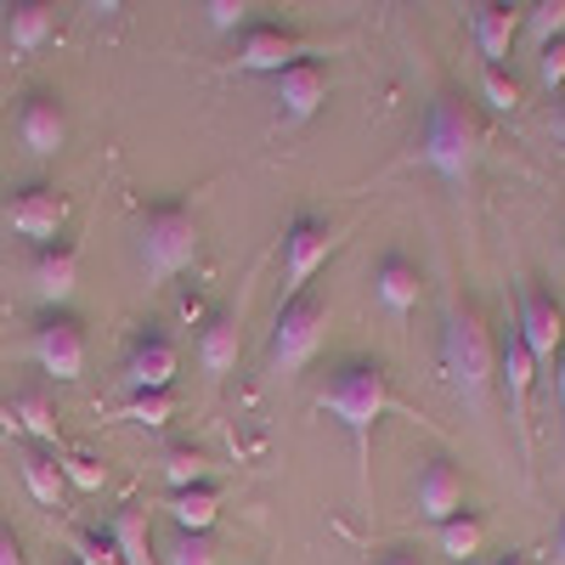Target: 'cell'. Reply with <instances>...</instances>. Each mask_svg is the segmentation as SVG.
I'll return each instance as SVG.
<instances>
[{
	"label": "cell",
	"instance_id": "cell-25",
	"mask_svg": "<svg viewBox=\"0 0 565 565\" xmlns=\"http://www.w3.org/2000/svg\"><path fill=\"white\" fill-rule=\"evenodd\" d=\"M159 469H164V481H170V492H186V487H210V452L204 447H193V441H175L164 458H159Z\"/></svg>",
	"mask_w": 565,
	"mask_h": 565
},
{
	"label": "cell",
	"instance_id": "cell-30",
	"mask_svg": "<svg viewBox=\"0 0 565 565\" xmlns=\"http://www.w3.org/2000/svg\"><path fill=\"white\" fill-rule=\"evenodd\" d=\"M170 413H175V396H170V391H153V396H130V407H125V418H130V424H141V430H164V424H170Z\"/></svg>",
	"mask_w": 565,
	"mask_h": 565
},
{
	"label": "cell",
	"instance_id": "cell-3",
	"mask_svg": "<svg viewBox=\"0 0 565 565\" xmlns=\"http://www.w3.org/2000/svg\"><path fill=\"white\" fill-rule=\"evenodd\" d=\"M481 148H487V125L481 114L469 108L463 97L441 90V97L424 108V125H418V159L430 164L447 186H463L481 164Z\"/></svg>",
	"mask_w": 565,
	"mask_h": 565
},
{
	"label": "cell",
	"instance_id": "cell-10",
	"mask_svg": "<svg viewBox=\"0 0 565 565\" xmlns=\"http://www.w3.org/2000/svg\"><path fill=\"white\" fill-rule=\"evenodd\" d=\"M271 103H277V119H282V125L317 119L322 103H328V68H322L317 57L289 63L282 74H271Z\"/></svg>",
	"mask_w": 565,
	"mask_h": 565
},
{
	"label": "cell",
	"instance_id": "cell-38",
	"mask_svg": "<svg viewBox=\"0 0 565 565\" xmlns=\"http://www.w3.org/2000/svg\"><path fill=\"white\" fill-rule=\"evenodd\" d=\"M548 130H554V141H565V97L554 103V114H548Z\"/></svg>",
	"mask_w": 565,
	"mask_h": 565
},
{
	"label": "cell",
	"instance_id": "cell-13",
	"mask_svg": "<svg viewBox=\"0 0 565 565\" xmlns=\"http://www.w3.org/2000/svg\"><path fill=\"white\" fill-rule=\"evenodd\" d=\"M18 148L29 159H57L68 148V114H63V103L52 97V90L23 97V108H18Z\"/></svg>",
	"mask_w": 565,
	"mask_h": 565
},
{
	"label": "cell",
	"instance_id": "cell-2",
	"mask_svg": "<svg viewBox=\"0 0 565 565\" xmlns=\"http://www.w3.org/2000/svg\"><path fill=\"white\" fill-rule=\"evenodd\" d=\"M441 373L447 385L458 391V402L469 413L487 407V391L498 380V340L481 317L476 300H452L447 306V328H441Z\"/></svg>",
	"mask_w": 565,
	"mask_h": 565
},
{
	"label": "cell",
	"instance_id": "cell-8",
	"mask_svg": "<svg viewBox=\"0 0 565 565\" xmlns=\"http://www.w3.org/2000/svg\"><path fill=\"white\" fill-rule=\"evenodd\" d=\"M29 356L40 373H52V380H79L85 373V328L68 317V311H52L34 334H29Z\"/></svg>",
	"mask_w": 565,
	"mask_h": 565
},
{
	"label": "cell",
	"instance_id": "cell-6",
	"mask_svg": "<svg viewBox=\"0 0 565 565\" xmlns=\"http://www.w3.org/2000/svg\"><path fill=\"white\" fill-rule=\"evenodd\" d=\"M498 385L509 396L514 413V441H521V458H532V385H537V362L521 340V328H503L498 334Z\"/></svg>",
	"mask_w": 565,
	"mask_h": 565
},
{
	"label": "cell",
	"instance_id": "cell-21",
	"mask_svg": "<svg viewBox=\"0 0 565 565\" xmlns=\"http://www.w3.org/2000/svg\"><path fill=\"white\" fill-rule=\"evenodd\" d=\"M238 351H244L238 317L215 311V317L199 328V367L210 373V380H221V373H232V367H238Z\"/></svg>",
	"mask_w": 565,
	"mask_h": 565
},
{
	"label": "cell",
	"instance_id": "cell-29",
	"mask_svg": "<svg viewBox=\"0 0 565 565\" xmlns=\"http://www.w3.org/2000/svg\"><path fill=\"white\" fill-rule=\"evenodd\" d=\"M68 554H74V565H119L114 537L108 532H90V526H74L68 532Z\"/></svg>",
	"mask_w": 565,
	"mask_h": 565
},
{
	"label": "cell",
	"instance_id": "cell-1",
	"mask_svg": "<svg viewBox=\"0 0 565 565\" xmlns=\"http://www.w3.org/2000/svg\"><path fill=\"white\" fill-rule=\"evenodd\" d=\"M317 407H322V413H328V418H334L340 430L351 436L356 463L367 469V458H373V424H380V418L396 407L391 373H385L380 362H367V356H351V362H340V367L322 380Z\"/></svg>",
	"mask_w": 565,
	"mask_h": 565
},
{
	"label": "cell",
	"instance_id": "cell-22",
	"mask_svg": "<svg viewBox=\"0 0 565 565\" xmlns=\"http://www.w3.org/2000/svg\"><path fill=\"white\" fill-rule=\"evenodd\" d=\"M18 476H23V487H29L34 503H45V509H57V503H63V463H57L52 452L18 447Z\"/></svg>",
	"mask_w": 565,
	"mask_h": 565
},
{
	"label": "cell",
	"instance_id": "cell-4",
	"mask_svg": "<svg viewBox=\"0 0 565 565\" xmlns=\"http://www.w3.org/2000/svg\"><path fill=\"white\" fill-rule=\"evenodd\" d=\"M199 215L186 204H148L136 215V266L148 282H170L199 260Z\"/></svg>",
	"mask_w": 565,
	"mask_h": 565
},
{
	"label": "cell",
	"instance_id": "cell-9",
	"mask_svg": "<svg viewBox=\"0 0 565 565\" xmlns=\"http://www.w3.org/2000/svg\"><path fill=\"white\" fill-rule=\"evenodd\" d=\"M514 328H521V340L532 351L537 367H554L559 351H565V306L537 289V282H521V317H514Z\"/></svg>",
	"mask_w": 565,
	"mask_h": 565
},
{
	"label": "cell",
	"instance_id": "cell-27",
	"mask_svg": "<svg viewBox=\"0 0 565 565\" xmlns=\"http://www.w3.org/2000/svg\"><path fill=\"white\" fill-rule=\"evenodd\" d=\"M159 565H215L210 532H170V543L159 548Z\"/></svg>",
	"mask_w": 565,
	"mask_h": 565
},
{
	"label": "cell",
	"instance_id": "cell-32",
	"mask_svg": "<svg viewBox=\"0 0 565 565\" xmlns=\"http://www.w3.org/2000/svg\"><path fill=\"white\" fill-rule=\"evenodd\" d=\"M199 18H204V29H215V34H238L244 18H249V7H244V0H204Z\"/></svg>",
	"mask_w": 565,
	"mask_h": 565
},
{
	"label": "cell",
	"instance_id": "cell-33",
	"mask_svg": "<svg viewBox=\"0 0 565 565\" xmlns=\"http://www.w3.org/2000/svg\"><path fill=\"white\" fill-rule=\"evenodd\" d=\"M57 463H63V487L74 481L79 492H97V487L108 481V469H103L97 458H85V452H68V458H57Z\"/></svg>",
	"mask_w": 565,
	"mask_h": 565
},
{
	"label": "cell",
	"instance_id": "cell-11",
	"mask_svg": "<svg viewBox=\"0 0 565 565\" xmlns=\"http://www.w3.org/2000/svg\"><path fill=\"white\" fill-rule=\"evenodd\" d=\"M328 249H334V226L322 215H295L282 226V277H289V295H306V282L328 260Z\"/></svg>",
	"mask_w": 565,
	"mask_h": 565
},
{
	"label": "cell",
	"instance_id": "cell-35",
	"mask_svg": "<svg viewBox=\"0 0 565 565\" xmlns=\"http://www.w3.org/2000/svg\"><path fill=\"white\" fill-rule=\"evenodd\" d=\"M0 565H23V548H18V537L0 526Z\"/></svg>",
	"mask_w": 565,
	"mask_h": 565
},
{
	"label": "cell",
	"instance_id": "cell-17",
	"mask_svg": "<svg viewBox=\"0 0 565 565\" xmlns=\"http://www.w3.org/2000/svg\"><path fill=\"white\" fill-rule=\"evenodd\" d=\"M373 300H380V311H391V317H407V311L424 300V271H418V260H407L402 249L380 255V266H373Z\"/></svg>",
	"mask_w": 565,
	"mask_h": 565
},
{
	"label": "cell",
	"instance_id": "cell-31",
	"mask_svg": "<svg viewBox=\"0 0 565 565\" xmlns=\"http://www.w3.org/2000/svg\"><path fill=\"white\" fill-rule=\"evenodd\" d=\"M481 90H487V103H492L498 114L521 108V79H514L509 68H487V74H481Z\"/></svg>",
	"mask_w": 565,
	"mask_h": 565
},
{
	"label": "cell",
	"instance_id": "cell-16",
	"mask_svg": "<svg viewBox=\"0 0 565 565\" xmlns=\"http://www.w3.org/2000/svg\"><path fill=\"white\" fill-rule=\"evenodd\" d=\"M289 63H300V40L282 29V23H249L238 34V68L244 74H282Z\"/></svg>",
	"mask_w": 565,
	"mask_h": 565
},
{
	"label": "cell",
	"instance_id": "cell-15",
	"mask_svg": "<svg viewBox=\"0 0 565 565\" xmlns=\"http://www.w3.org/2000/svg\"><path fill=\"white\" fill-rule=\"evenodd\" d=\"M521 23H526V12L503 7V0H476V7H469V34H476V52L487 57V68L509 63L514 40H521Z\"/></svg>",
	"mask_w": 565,
	"mask_h": 565
},
{
	"label": "cell",
	"instance_id": "cell-34",
	"mask_svg": "<svg viewBox=\"0 0 565 565\" xmlns=\"http://www.w3.org/2000/svg\"><path fill=\"white\" fill-rule=\"evenodd\" d=\"M537 79H543V90H559L565 85V40H554V45H543V52H537Z\"/></svg>",
	"mask_w": 565,
	"mask_h": 565
},
{
	"label": "cell",
	"instance_id": "cell-14",
	"mask_svg": "<svg viewBox=\"0 0 565 565\" xmlns=\"http://www.w3.org/2000/svg\"><path fill=\"white\" fill-rule=\"evenodd\" d=\"M413 509H418V521H430V526H447L452 514H463V476H458V463L452 458H424L418 463V481H413Z\"/></svg>",
	"mask_w": 565,
	"mask_h": 565
},
{
	"label": "cell",
	"instance_id": "cell-36",
	"mask_svg": "<svg viewBox=\"0 0 565 565\" xmlns=\"http://www.w3.org/2000/svg\"><path fill=\"white\" fill-rule=\"evenodd\" d=\"M554 396H559V424H565V351L554 362Z\"/></svg>",
	"mask_w": 565,
	"mask_h": 565
},
{
	"label": "cell",
	"instance_id": "cell-19",
	"mask_svg": "<svg viewBox=\"0 0 565 565\" xmlns=\"http://www.w3.org/2000/svg\"><path fill=\"white\" fill-rule=\"evenodd\" d=\"M108 537L119 548V565H159V548H153V521L141 503H125L114 521H108Z\"/></svg>",
	"mask_w": 565,
	"mask_h": 565
},
{
	"label": "cell",
	"instance_id": "cell-26",
	"mask_svg": "<svg viewBox=\"0 0 565 565\" xmlns=\"http://www.w3.org/2000/svg\"><path fill=\"white\" fill-rule=\"evenodd\" d=\"M12 418L23 424V436L57 441V413H52V402H45L40 391H18V396H12Z\"/></svg>",
	"mask_w": 565,
	"mask_h": 565
},
{
	"label": "cell",
	"instance_id": "cell-23",
	"mask_svg": "<svg viewBox=\"0 0 565 565\" xmlns=\"http://www.w3.org/2000/svg\"><path fill=\"white\" fill-rule=\"evenodd\" d=\"M481 543H487V526H481L476 509H463V514H452L447 526H436V548H441L452 565H476Z\"/></svg>",
	"mask_w": 565,
	"mask_h": 565
},
{
	"label": "cell",
	"instance_id": "cell-37",
	"mask_svg": "<svg viewBox=\"0 0 565 565\" xmlns=\"http://www.w3.org/2000/svg\"><path fill=\"white\" fill-rule=\"evenodd\" d=\"M380 565H424L413 548H391V554H380Z\"/></svg>",
	"mask_w": 565,
	"mask_h": 565
},
{
	"label": "cell",
	"instance_id": "cell-24",
	"mask_svg": "<svg viewBox=\"0 0 565 565\" xmlns=\"http://www.w3.org/2000/svg\"><path fill=\"white\" fill-rule=\"evenodd\" d=\"M170 521H175V532H210L215 521H221V498H215V487H186V492H170Z\"/></svg>",
	"mask_w": 565,
	"mask_h": 565
},
{
	"label": "cell",
	"instance_id": "cell-5",
	"mask_svg": "<svg viewBox=\"0 0 565 565\" xmlns=\"http://www.w3.org/2000/svg\"><path fill=\"white\" fill-rule=\"evenodd\" d=\"M322 328H328V300L322 295H289L271 317V373L277 380H295V373L317 356L322 345Z\"/></svg>",
	"mask_w": 565,
	"mask_h": 565
},
{
	"label": "cell",
	"instance_id": "cell-7",
	"mask_svg": "<svg viewBox=\"0 0 565 565\" xmlns=\"http://www.w3.org/2000/svg\"><path fill=\"white\" fill-rule=\"evenodd\" d=\"M0 215L12 221L18 238H29V244H40V249H52L57 232H63V221H68V199L57 193L52 181H34V186H18V193L0 204Z\"/></svg>",
	"mask_w": 565,
	"mask_h": 565
},
{
	"label": "cell",
	"instance_id": "cell-41",
	"mask_svg": "<svg viewBox=\"0 0 565 565\" xmlns=\"http://www.w3.org/2000/svg\"><path fill=\"white\" fill-rule=\"evenodd\" d=\"M559 255H565V232H559Z\"/></svg>",
	"mask_w": 565,
	"mask_h": 565
},
{
	"label": "cell",
	"instance_id": "cell-20",
	"mask_svg": "<svg viewBox=\"0 0 565 565\" xmlns=\"http://www.w3.org/2000/svg\"><path fill=\"white\" fill-rule=\"evenodd\" d=\"M52 34H57V7H45V0H18V7H7V45L18 57H34Z\"/></svg>",
	"mask_w": 565,
	"mask_h": 565
},
{
	"label": "cell",
	"instance_id": "cell-18",
	"mask_svg": "<svg viewBox=\"0 0 565 565\" xmlns=\"http://www.w3.org/2000/svg\"><path fill=\"white\" fill-rule=\"evenodd\" d=\"M29 277H34V300H40V306H63V300H74V289H79V255H74L68 244H52V249L34 255Z\"/></svg>",
	"mask_w": 565,
	"mask_h": 565
},
{
	"label": "cell",
	"instance_id": "cell-40",
	"mask_svg": "<svg viewBox=\"0 0 565 565\" xmlns=\"http://www.w3.org/2000/svg\"><path fill=\"white\" fill-rule=\"evenodd\" d=\"M498 565H532V554H503Z\"/></svg>",
	"mask_w": 565,
	"mask_h": 565
},
{
	"label": "cell",
	"instance_id": "cell-28",
	"mask_svg": "<svg viewBox=\"0 0 565 565\" xmlns=\"http://www.w3.org/2000/svg\"><path fill=\"white\" fill-rule=\"evenodd\" d=\"M532 40H537V52L554 40H565V0H537V7H526V23H521Z\"/></svg>",
	"mask_w": 565,
	"mask_h": 565
},
{
	"label": "cell",
	"instance_id": "cell-12",
	"mask_svg": "<svg viewBox=\"0 0 565 565\" xmlns=\"http://www.w3.org/2000/svg\"><path fill=\"white\" fill-rule=\"evenodd\" d=\"M119 380H125V391H130V396L170 391V380H175V345H170V334H159V328H141L136 345L125 351Z\"/></svg>",
	"mask_w": 565,
	"mask_h": 565
},
{
	"label": "cell",
	"instance_id": "cell-39",
	"mask_svg": "<svg viewBox=\"0 0 565 565\" xmlns=\"http://www.w3.org/2000/svg\"><path fill=\"white\" fill-rule=\"evenodd\" d=\"M554 559L565 565V514H559V532H554Z\"/></svg>",
	"mask_w": 565,
	"mask_h": 565
}]
</instances>
